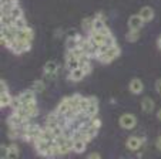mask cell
Returning a JSON list of instances; mask_svg holds the SVG:
<instances>
[{"instance_id": "cell-10", "label": "cell", "mask_w": 161, "mask_h": 159, "mask_svg": "<svg viewBox=\"0 0 161 159\" xmlns=\"http://www.w3.org/2000/svg\"><path fill=\"white\" fill-rule=\"evenodd\" d=\"M128 88H130V91L134 94V95H138V94L143 93L144 84L140 78H131L130 84H128Z\"/></svg>"}, {"instance_id": "cell-2", "label": "cell", "mask_w": 161, "mask_h": 159, "mask_svg": "<svg viewBox=\"0 0 161 159\" xmlns=\"http://www.w3.org/2000/svg\"><path fill=\"white\" fill-rule=\"evenodd\" d=\"M0 107L2 108H6V107H10L13 101V97L9 94V90H7V85L6 82L2 80L0 81Z\"/></svg>"}, {"instance_id": "cell-24", "label": "cell", "mask_w": 161, "mask_h": 159, "mask_svg": "<svg viewBox=\"0 0 161 159\" xmlns=\"http://www.w3.org/2000/svg\"><path fill=\"white\" fill-rule=\"evenodd\" d=\"M44 88H46V85H44V82H43L42 80H37V81L33 82V90L36 91V93H43Z\"/></svg>"}, {"instance_id": "cell-14", "label": "cell", "mask_w": 161, "mask_h": 159, "mask_svg": "<svg viewBox=\"0 0 161 159\" xmlns=\"http://www.w3.org/2000/svg\"><path fill=\"white\" fill-rule=\"evenodd\" d=\"M86 75H87V72H86L84 70L81 68V67H79V68L70 71V74H69V78H70L71 81H74V82H79V81H81Z\"/></svg>"}, {"instance_id": "cell-16", "label": "cell", "mask_w": 161, "mask_h": 159, "mask_svg": "<svg viewBox=\"0 0 161 159\" xmlns=\"http://www.w3.org/2000/svg\"><path fill=\"white\" fill-rule=\"evenodd\" d=\"M154 107H155V104L150 97H144V98L141 99V109H143L146 114H150V112L154 111Z\"/></svg>"}, {"instance_id": "cell-6", "label": "cell", "mask_w": 161, "mask_h": 159, "mask_svg": "<svg viewBox=\"0 0 161 159\" xmlns=\"http://www.w3.org/2000/svg\"><path fill=\"white\" fill-rule=\"evenodd\" d=\"M80 67V61L79 57L74 54L73 51H67V57H66V68L69 70V72L73 71V70L79 68Z\"/></svg>"}, {"instance_id": "cell-30", "label": "cell", "mask_w": 161, "mask_h": 159, "mask_svg": "<svg viewBox=\"0 0 161 159\" xmlns=\"http://www.w3.org/2000/svg\"><path fill=\"white\" fill-rule=\"evenodd\" d=\"M158 47L161 48V37H160V39H158Z\"/></svg>"}, {"instance_id": "cell-18", "label": "cell", "mask_w": 161, "mask_h": 159, "mask_svg": "<svg viewBox=\"0 0 161 159\" xmlns=\"http://www.w3.org/2000/svg\"><path fill=\"white\" fill-rule=\"evenodd\" d=\"M70 108H71V107H70V102H69V98L66 97V98L61 99V102L58 104V107H57V109H56V111H57L60 115H66L67 111H69Z\"/></svg>"}, {"instance_id": "cell-7", "label": "cell", "mask_w": 161, "mask_h": 159, "mask_svg": "<svg viewBox=\"0 0 161 159\" xmlns=\"http://www.w3.org/2000/svg\"><path fill=\"white\" fill-rule=\"evenodd\" d=\"M144 26V20L140 17V14H133L128 19V29L130 30H137L140 31Z\"/></svg>"}, {"instance_id": "cell-27", "label": "cell", "mask_w": 161, "mask_h": 159, "mask_svg": "<svg viewBox=\"0 0 161 159\" xmlns=\"http://www.w3.org/2000/svg\"><path fill=\"white\" fill-rule=\"evenodd\" d=\"M100 159L101 158V155H100V153H97V152H91L90 153V155H88V159Z\"/></svg>"}, {"instance_id": "cell-23", "label": "cell", "mask_w": 161, "mask_h": 159, "mask_svg": "<svg viewBox=\"0 0 161 159\" xmlns=\"http://www.w3.org/2000/svg\"><path fill=\"white\" fill-rule=\"evenodd\" d=\"M9 14L12 16V17L14 19V20H17V19H20V17H25V16H23V10H21L19 6H16L14 9H12V10H10V13H9Z\"/></svg>"}, {"instance_id": "cell-15", "label": "cell", "mask_w": 161, "mask_h": 159, "mask_svg": "<svg viewBox=\"0 0 161 159\" xmlns=\"http://www.w3.org/2000/svg\"><path fill=\"white\" fill-rule=\"evenodd\" d=\"M140 17L144 20V23H147V21H151L153 19H154V10H153V7H150V6L141 7Z\"/></svg>"}, {"instance_id": "cell-28", "label": "cell", "mask_w": 161, "mask_h": 159, "mask_svg": "<svg viewBox=\"0 0 161 159\" xmlns=\"http://www.w3.org/2000/svg\"><path fill=\"white\" fill-rule=\"evenodd\" d=\"M155 146L158 148V151H161V136H158V139L155 141Z\"/></svg>"}, {"instance_id": "cell-9", "label": "cell", "mask_w": 161, "mask_h": 159, "mask_svg": "<svg viewBox=\"0 0 161 159\" xmlns=\"http://www.w3.org/2000/svg\"><path fill=\"white\" fill-rule=\"evenodd\" d=\"M33 37H34L33 30H31L30 27H27V29H23V30H17V37H16V39L20 40V41L30 43V44H31V41H33Z\"/></svg>"}, {"instance_id": "cell-21", "label": "cell", "mask_w": 161, "mask_h": 159, "mask_svg": "<svg viewBox=\"0 0 161 159\" xmlns=\"http://www.w3.org/2000/svg\"><path fill=\"white\" fill-rule=\"evenodd\" d=\"M0 23H2V27H3V26H13L14 19L10 14H2L0 16Z\"/></svg>"}, {"instance_id": "cell-29", "label": "cell", "mask_w": 161, "mask_h": 159, "mask_svg": "<svg viewBox=\"0 0 161 159\" xmlns=\"http://www.w3.org/2000/svg\"><path fill=\"white\" fill-rule=\"evenodd\" d=\"M157 118H158V119L161 121V108H160V109H158V111H157Z\"/></svg>"}, {"instance_id": "cell-1", "label": "cell", "mask_w": 161, "mask_h": 159, "mask_svg": "<svg viewBox=\"0 0 161 159\" xmlns=\"http://www.w3.org/2000/svg\"><path fill=\"white\" fill-rule=\"evenodd\" d=\"M120 53H121V50H120V47L116 44V45H111L106 53L97 56L96 58H97L100 63H103V64H108V63H111L113 60H116V58L120 56Z\"/></svg>"}, {"instance_id": "cell-4", "label": "cell", "mask_w": 161, "mask_h": 159, "mask_svg": "<svg viewBox=\"0 0 161 159\" xmlns=\"http://www.w3.org/2000/svg\"><path fill=\"white\" fill-rule=\"evenodd\" d=\"M119 124L123 129H134L137 125V118L133 114H123L119 119Z\"/></svg>"}, {"instance_id": "cell-17", "label": "cell", "mask_w": 161, "mask_h": 159, "mask_svg": "<svg viewBox=\"0 0 161 159\" xmlns=\"http://www.w3.org/2000/svg\"><path fill=\"white\" fill-rule=\"evenodd\" d=\"M87 146V141L84 139H73V152L74 153H83Z\"/></svg>"}, {"instance_id": "cell-13", "label": "cell", "mask_w": 161, "mask_h": 159, "mask_svg": "<svg viewBox=\"0 0 161 159\" xmlns=\"http://www.w3.org/2000/svg\"><path fill=\"white\" fill-rule=\"evenodd\" d=\"M17 98L21 101V104H23V102L36 101V91L34 90H26V91H23V93L19 94Z\"/></svg>"}, {"instance_id": "cell-25", "label": "cell", "mask_w": 161, "mask_h": 159, "mask_svg": "<svg viewBox=\"0 0 161 159\" xmlns=\"http://www.w3.org/2000/svg\"><path fill=\"white\" fill-rule=\"evenodd\" d=\"M0 156H2V159H9V146H6V145H0Z\"/></svg>"}, {"instance_id": "cell-12", "label": "cell", "mask_w": 161, "mask_h": 159, "mask_svg": "<svg viewBox=\"0 0 161 159\" xmlns=\"http://www.w3.org/2000/svg\"><path fill=\"white\" fill-rule=\"evenodd\" d=\"M143 139L138 138V136H130L125 142V146L128 148L130 151H138L141 146H143Z\"/></svg>"}, {"instance_id": "cell-26", "label": "cell", "mask_w": 161, "mask_h": 159, "mask_svg": "<svg viewBox=\"0 0 161 159\" xmlns=\"http://www.w3.org/2000/svg\"><path fill=\"white\" fill-rule=\"evenodd\" d=\"M155 91H157L158 94H161V78L155 81Z\"/></svg>"}, {"instance_id": "cell-3", "label": "cell", "mask_w": 161, "mask_h": 159, "mask_svg": "<svg viewBox=\"0 0 161 159\" xmlns=\"http://www.w3.org/2000/svg\"><path fill=\"white\" fill-rule=\"evenodd\" d=\"M91 31H101V33H104V34L111 33V31L108 30V27H107L106 21L101 19V14H97L93 19V21H91Z\"/></svg>"}, {"instance_id": "cell-5", "label": "cell", "mask_w": 161, "mask_h": 159, "mask_svg": "<svg viewBox=\"0 0 161 159\" xmlns=\"http://www.w3.org/2000/svg\"><path fill=\"white\" fill-rule=\"evenodd\" d=\"M31 47L30 43H25V41H20V40H13L12 43H10V45L7 48H10V50L14 53V54H21V53H25V51H29Z\"/></svg>"}, {"instance_id": "cell-20", "label": "cell", "mask_w": 161, "mask_h": 159, "mask_svg": "<svg viewBox=\"0 0 161 159\" xmlns=\"http://www.w3.org/2000/svg\"><path fill=\"white\" fill-rule=\"evenodd\" d=\"M13 27L16 29V30H23V29H27V23H26V19L25 17H20L17 19V20H14V23H13Z\"/></svg>"}, {"instance_id": "cell-19", "label": "cell", "mask_w": 161, "mask_h": 159, "mask_svg": "<svg viewBox=\"0 0 161 159\" xmlns=\"http://www.w3.org/2000/svg\"><path fill=\"white\" fill-rule=\"evenodd\" d=\"M138 39H140V31H137V30H130L127 33V36H125V40L128 43H136Z\"/></svg>"}, {"instance_id": "cell-22", "label": "cell", "mask_w": 161, "mask_h": 159, "mask_svg": "<svg viewBox=\"0 0 161 159\" xmlns=\"http://www.w3.org/2000/svg\"><path fill=\"white\" fill-rule=\"evenodd\" d=\"M19 146L16 144H12L9 145V159H16L19 158Z\"/></svg>"}, {"instance_id": "cell-8", "label": "cell", "mask_w": 161, "mask_h": 159, "mask_svg": "<svg viewBox=\"0 0 161 159\" xmlns=\"http://www.w3.org/2000/svg\"><path fill=\"white\" fill-rule=\"evenodd\" d=\"M57 70H58V66L56 61L50 60L47 61V63L44 64V75L47 78H56V75H57Z\"/></svg>"}, {"instance_id": "cell-11", "label": "cell", "mask_w": 161, "mask_h": 159, "mask_svg": "<svg viewBox=\"0 0 161 159\" xmlns=\"http://www.w3.org/2000/svg\"><path fill=\"white\" fill-rule=\"evenodd\" d=\"M86 112L88 117H96L98 114V101L96 97H88V107Z\"/></svg>"}]
</instances>
